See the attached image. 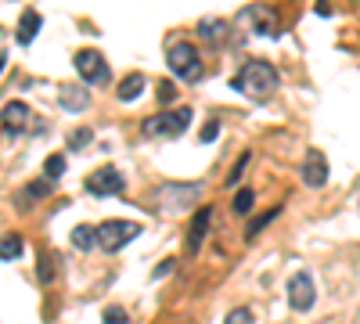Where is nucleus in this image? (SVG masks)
<instances>
[{"label": "nucleus", "instance_id": "nucleus-1", "mask_svg": "<svg viewBox=\"0 0 360 324\" xmlns=\"http://www.w3.org/2000/svg\"><path fill=\"white\" fill-rule=\"evenodd\" d=\"M234 91L238 94H249L252 101H263V98H270L278 91V72H274V65L270 62H245L242 65V72L234 76Z\"/></svg>", "mask_w": 360, "mask_h": 324}, {"label": "nucleus", "instance_id": "nucleus-2", "mask_svg": "<svg viewBox=\"0 0 360 324\" xmlns=\"http://www.w3.org/2000/svg\"><path fill=\"white\" fill-rule=\"evenodd\" d=\"M166 62H169V72L184 83H198L202 79V54L191 40H173L169 51H166Z\"/></svg>", "mask_w": 360, "mask_h": 324}, {"label": "nucleus", "instance_id": "nucleus-3", "mask_svg": "<svg viewBox=\"0 0 360 324\" xmlns=\"http://www.w3.org/2000/svg\"><path fill=\"white\" fill-rule=\"evenodd\" d=\"M202 191H205V184H159L155 188V209H162V213H184L191 202H198L202 198Z\"/></svg>", "mask_w": 360, "mask_h": 324}, {"label": "nucleus", "instance_id": "nucleus-4", "mask_svg": "<svg viewBox=\"0 0 360 324\" xmlns=\"http://www.w3.org/2000/svg\"><path fill=\"white\" fill-rule=\"evenodd\" d=\"M188 127H191V108H173V112H159V115H152V119H144L141 134H144V137L173 141V137L184 134Z\"/></svg>", "mask_w": 360, "mask_h": 324}, {"label": "nucleus", "instance_id": "nucleus-5", "mask_svg": "<svg viewBox=\"0 0 360 324\" xmlns=\"http://www.w3.org/2000/svg\"><path fill=\"white\" fill-rule=\"evenodd\" d=\"M94 234H98L101 252H119V249L130 245L137 234H141V223H130V220H105Z\"/></svg>", "mask_w": 360, "mask_h": 324}, {"label": "nucleus", "instance_id": "nucleus-6", "mask_svg": "<svg viewBox=\"0 0 360 324\" xmlns=\"http://www.w3.org/2000/svg\"><path fill=\"white\" fill-rule=\"evenodd\" d=\"M76 72L90 83V86H105L108 79H112V69H108V62H105V54L101 51H79L76 54Z\"/></svg>", "mask_w": 360, "mask_h": 324}, {"label": "nucleus", "instance_id": "nucleus-7", "mask_svg": "<svg viewBox=\"0 0 360 324\" xmlns=\"http://www.w3.org/2000/svg\"><path fill=\"white\" fill-rule=\"evenodd\" d=\"M314 299H317V288H314L310 271L292 274V281H288V306H292L295 313H307V310L314 306Z\"/></svg>", "mask_w": 360, "mask_h": 324}, {"label": "nucleus", "instance_id": "nucleus-8", "mask_svg": "<svg viewBox=\"0 0 360 324\" xmlns=\"http://www.w3.org/2000/svg\"><path fill=\"white\" fill-rule=\"evenodd\" d=\"M123 188H127V181H123V173H119L115 166H101V169H94V173L86 176V191L98 195V198L119 195Z\"/></svg>", "mask_w": 360, "mask_h": 324}, {"label": "nucleus", "instance_id": "nucleus-9", "mask_svg": "<svg viewBox=\"0 0 360 324\" xmlns=\"http://www.w3.org/2000/svg\"><path fill=\"white\" fill-rule=\"evenodd\" d=\"M303 184L307 188H324L328 184V159L321 148H310L303 155Z\"/></svg>", "mask_w": 360, "mask_h": 324}, {"label": "nucleus", "instance_id": "nucleus-10", "mask_svg": "<svg viewBox=\"0 0 360 324\" xmlns=\"http://www.w3.org/2000/svg\"><path fill=\"white\" fill-rule=\"evenodd\" d=\"M209 223H213V205H198V213L191 216V227H188V252H198L205 234H209Z\"/></svg>", "mask_w": 360, "mask_h": 324}, {"label": "nucleus", "instance_id": "nucleus-11", "mask_svg": "<svg viewBox=\"0 0 360 324\" xmlns=\"http://www.w3.org/2000/svg\"><path fill=\"white\" fill-rule=\"evenodd\" d=\"M242 18H249V22L256 25V33H263V37H278V33H274L278 22H274V11H270V8L252 4V8H245V15H242Z\"/></svg>", "mask_w": 360, "mask_h": 324}, {"label": "nucleus", "instance_id": "nucleus-12", "mask_svg": "<svg viewBox=\"0 0 360 324\" xmlns=\"http://www.w3.org/2000/svg\"><path fill=\"white\" fill-rule=\"evenodd\" d=\"M58 101H62V108H69V112H86L90 108V94L83 91V86H65V91L58 94Z\"/></svg>", "mask_w": 360, "mask_h": 324}, {"label": "nucleus", "instance_id": "nucleus-13", "mask_svg": "<svg viewBox=\"0 0 360 324\" xmlns=\"http://www.w3.org/2000/svg\"><path fill=\"white\" fill-rule=\"evenodd\" d=\"M40 15L33 11V8H25L22 11V22H18V44H33L37 40V33H40Z\"/></svg>", "mask_w": 360, "mask_h": 324}, {"label": "nucleus", "instance_id": "nucleus-14", "mask_svg": "<svg viewBox=\"0 0 360 324\" xmlns=\"http://www.w3.org/2000/svg\"><path fill=\"white\" fill-rule=\"evenodd\" d=\"M25 123H29V105H25V101L4 105V127H8V130H22Z\"/></svg>", "mask_w": 360, "mask_h": 324}, {"label": "nucleus", "instance_id": "nucleus-15", "mask_svg": "<svg viewBox=\"0 0 360 324\" xmlns=\"http://www.w3.org/2000/svg\"><path fill=\"white\" fill-rule=\"evenodd\" d=\"M144 86H148V79H144L141 72H130L123 83H119V101H137Z\"/></svg>", "mask_w": 360, "mask_h": 324}, {"label": "nucleus", "instance_id": "nucleus-16", "mask_svg": "<svg viewBox=\"0 0 360 324\" xmlns=\"http://www.w3.org/2000/svg\"><path fill=\"white\" fill-rule=\"evenodd\" d=\"M198 33H202V40L217 44V40H224L227 25H224V22H213V18H202V22H198Z\"/></svg>", "mask_w": 360, "mask_h": 324}, {"label": "nucleus", "instance_id": "nucleus-17", "mask_svg": "<svg viewBox=\"0 0 360 324\" xmlns=\"http://www.w3.org/2000/svg\"><path fill=\"white\" fill-rule=\"evenodd\" d=\"M25 252V242H22V234H8L4 242H0V259H18Z\"/></svg>", "mask_w": 360, "mask_h": 324}, {"label": "nucleus", "instance_id": "nucleus-18", "mask_svg": "<svg viewBox=\"0 0 360 324\" xmlns=\"http://www.w3.org/2000/svg\"><path fill=\"white\" fill-rule=\"evenodd\" d=\"M72 245H76L79 252L94 249V245H98V234H94V227H83V223H79V227L72 231Z\"/></svg>", "mask_w": 360, "mask_h": 324}, {"label": "nucleus", "instance_id": "nucleus-19", "mask_svg": "<svg viewBox=\"0 0 360 324\" xmlns=\"http://www.w3.org/2000/svg\"><path fill=\"white\" fill-rule=\"evenodd\" d=\"M278 213H281V209H278V205H274V209H266V213H263V216H256V220H252V223H249V227H245V238H256V234H259V231H263V227H266V223H270V220H274V216H278Z\"/></svg>", "mask_w": 360, "mask_h": 324}, {"label": "nucleus", "instance_id": "nucleus-20", "mask_svg": "<svg viewBox=\"0 0 360 324\" xmlns=\"http://www.w3.org/2000/svg\"><path fill=\"white\" fill-rule=\"evenodd\" d=\"M62 173H65V159H62V155H51V159L44 162V176H47L51 184H54V181H58V176H62Z\"/></svg>", "mask_w": 360, "mask_h": 324}, {"label": "nucleus", "instance_id": "nucleus-21", "mask_svg": "<svg viewBox=\"0 0 360 324\" xmlns=\"http://www.w3.org/2000/svg\"><path fill=\"white\" fill-rule=\"evenodd\" d=\"M90 141H94V130H86V127H79V130H72V134H69V148L83 152V148H86Z\"/></svg>", "mask_w": 360, "mask_h": 324}, {"label": "nucleus", "instance_id": "nucleus-22", "mask_svg": "<svg viewBox=\"0 0 360 324\" xmlns=\"http://www.w3.org/2000/svg\"><path fill=\"white\" fill-rule=\"evenodd\" d=\"M249 159H252L249 152H242V155H238V159H234V166H231V173H227V184H231V188H234L238 181H242V173H245V166H249Z\"/></svg>", "mask_w": 360, "mask_h": 324}, {"label": "nucleus", "instance_id": "nucleus-23", "mask_svg": "<svg viewBox=\"0 0 360 324\" xmlns=\"http://www.w3.org/2000/svg\"><path fill=\"white\" fill-rule=\"evenodd\" d=\"M252 202H256V195H252L249 188H245V191H238V195H234V213H242V216L252 213Z\"/></svg>", "mask_w": 360, "mask_h": 324}, {"label": "nucleus", "instance_id": "nucleus-24", "mask_svg": "<svg viewBox=\"0 0 360 324\" xmlns=\"http://www.w3.org/2000/svg\"><path fill=\"white\" fill-rule=\"evenodd\" d=\"M101 320H105V324H134L130 313H127L123 306H108V310L101 313Z\"/></svg>", "mask_w": 360, "mask_h": 324}, {"label": "nucleus", "instance_id": "nucleus-25", "mask_svg": "<svg viewBox=\"0 0 360 324\" xmlns=\"http://www.w3.org/2000/svg\"><path fill=\"white\" fill-rule=\"evenodd\" d=\"M51 191H54V184H51V181H37V184H29V188H25V195H22V198H47Z\"/></svg>", "mask_w": 360, "mask_h": 324}, {"label": "nucleus", "instance_id": "nucleus-26", "mask_svg": "<svg viewBox=\"0 0 360 324\" xmlns=\"http://www.w3.org/2000/svg\"><path fill=\"white\" fill-rule=\"evenodd\" d=\"M155 94H159V105H173V101H176V83H169V79H162Z\"/></svg>", "mask_w": 360, "mask_h": 324}, {"label": "nucleus", "instance_id": "nucleus-27", "mask_svg": "<svg viewBox=\"0 0 360 324\" xmlns=\"http://www.w3.org/2000/svg\"><path fill=\"white\" fill-rule=\"evenodd\" d=\"M37 278H40V281H47V285L54 281V259H51V256H44V252H40V267H37Z\"/></svg>", "mask_w": 360, "mask_h": 324}, {"label": "nucleus", "instance_id": "nucleus-28", "mask_svg": "<svg viewBox=\"0 0 360 324\" xmlns=\"http://www.w3.org/2000/svg\"><path fill=\"white\" fill-rule=\"evenodd\" d=\"M224 324H252V310H249V306H238V310L227 313Z\"/></svg>", "mask_w": 360, "mask_h": 324}, {"label": "nucleus", "instance_id": "nucleus-29", "mask_svg": "<svg viewBox=\"0 0 360 324\" xmlns=\"http://www.w3.org/2000/svg\"><path fill=\"white\" fill-rule=\"evenodd\" d=\"M217 137H220V123H217V119L202 127V141H217Z\"/></svg>", "mask_w": 360, "mask_h": 324}, {"label": "nucleus", "instance_id": "nucleus-30", "mask_svg": "<svg viewBox=\"0 0 360 324\" xmlns=\"http://www.w3.org/2000/svg\"><path fill=\"white\" fill-rule=\"evenodd\" d=\"M169 271H173V259H166V263H162V267H155V274H152V278L159 281V278H166Z\"/></svg>", "mask_w": 360, "mask_h": 324}, {"label": "nucleus", "instance_id": "nucleus-31", "mask_svg": "<svg viewBox=\"0 0 360 324\" xmlns=\"http://www.w3.org/2000/svg\"><path fill=\"white\" fill-rule=\"evenodd\" d=\"M4 65H8V58H4V54H0V72H4Z\"/></svg>", "mask_w": 360, "mask_h": 324}]
</instances>
